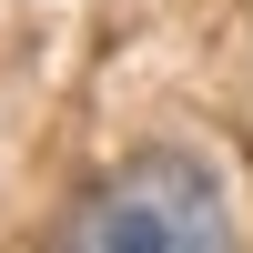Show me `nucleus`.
<instances>
[{
	"label": "nucleus",
	"mask_w": 253,
	"mask_h": 253,
	"mask_svg": "<svg viewBox=\"0 0 253 253\" xmlns=\"http://www.w3.org/2000/svg\"><path fill=\"white\" fill-rule=\"evenodd\" d=\"M61 253H233V193L203 152H132L81 193Z\"/></svg>",
	"instance_id": "nucleus-1"
}]
</instances>
